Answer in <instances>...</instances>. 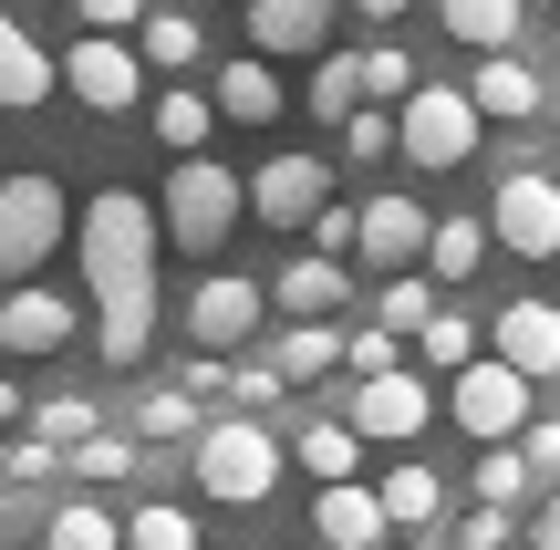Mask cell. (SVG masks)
I'll list each match as a JSON object with an SVG mask.
<instances>
[{
	"mask_svg": "<svg viewBox=\"0 0 560 550\" xmlns=\"http://www.w3.org/2000/svg\"><path fill=\"white\" fill-rule=\"evenodd\" d=\"M249 208H260L270 229H312L322 208H332V156H260L249 166Z\"/></svg>",
	"mask_w": 560,
	"mask_h": 550,
	"instance_id": "10",
	"label": "cell"
},
{
	"mask_svg": "<svg viewBox=\"0 0 560 550\" xmlns=\"http://www.w3.org/2000/svg\"><path fill=\"white\" fill-rule=\"evenodd\" d=\"M436 510H446L436 468H416V457H405V468L384 478V519H395V530H416V540H436Z\"/></svg>",
	"mask_w": 560,
	"mask_h": 550,
	"instance_id": "26",
	"label": "cell"
},
{
	"mask_svg": "<svg viewBox=\"0 0 560 550\" xmlns=\"http://www.w3.org/2000/svg\"><path fill=\"white\" fill-rule=\"evenodd\" d=\"M405 550H436V540H405Z\"/></svg>",
	"mask_w": 560,
	"mask_h": 550,
	"instance_id": "50",
	"label": "cell"
},
{
	"mask_svg": "<svg viewBox=\"0 0 560 550\" xmlns=\"http://www.w3.org/2000/svg\"><path fill=\"white\" fill-rule=\"evenodd\" d=\"M520 0H436V32L446 42H467L478 62H499V52H520Z\"/></svg>",
	"mask_w": 560,
	"mask_h": 550,
	"instance_id": "18",
	"label": "cell"
},
{
	"mask_svg": "<svg viewBox=\"0 0 560 550\" xmlns=\"http://www.w3.org/2000/svg\"><path fill=\"white\" fill-rule=\"evenodd\" d=\"M73 468H83V478H94V489H125V478H136V468H145V447H136V436H115V426H104V436H94V447H83V457H73Z\"/></svg>",
	"mask_w": 560,
	"mask_h": 550,
	"instance_id": "37",
	"label": "cell"
},
{
	"mask_svg": "<svg viewBox=\"0 0 560 550\" xmlns=\"http://www.w3.org/2000/svg\"><path fill=\"white\" fill-rule=\"evenodd\" d=\"M520 457H529V478H540V489H560V416H540V426L520 436Z\"/></svg>",
	"mask_w": 560,
	"mask_h": 550,
	"instance_id": "41",
	"label": "cell"
},
{
	"mask_svg": "<svg viewBox=\"0 0 560 550\" xmlns=\"http://www.w3.org/2000/svg\"><path fill=\"white\" fill-rule=\"evenodd\" d=\"M156 249H166V219L136 187H94L83 198L73 260H83V291H94L104 364H145V343H156Z\"/></svg>",
	"mask_w": 560,
	"mask_h": 550,
	"instance_id": "1",
	"label": "cell"
},
{
	"mask_svg": "<svg viewBox=\"0 0 560 550\" xmlns=\"http://www.w3.org/2000/svg\"><path fill=\"white\" fill-rule=\"evenodd\" d=\"M488 229H499V249H520V260H560V177L509 166V177L488 187Z\"/></svg>",
	"mask_w": 560,
	"mask_h": 550,
	"instance_id": "6",
	"label": "cell"
},
{
	"mask_svg": "<svg viewBox=\"0 0 560 550\" xmlns=\"http://www.w3.org/2000/svg\"><path fill=\"white\" fill-rule=\"evenodd\" d=\"M0 426H21V385H11V374H0Z\"/></svg>",
	"mask_w": 560,
	"mask_h": 550,
	"instance_id": "46",
	"label": "cell"
},
{
	"mask_svg": "<svg viewBox=\"0 0 560 550\" xmlns=\"http://www.w3.org/2000/svg\"><path fill=\"white\" fill-rule=\"evenodd\" d=\"M457 550H509V510H478V519H457Z\"/></svg>",
	"mask_w": 560,
	"mask_h": 550,
	"instance_id": "45",
	"label": "cell"
},
{
	"mask_svg": "<svg viewBox=\"0 0 560 550\" xmlns=\"http://www.w3.org/2000/svg\"><path fill=\"white\" fill-rule=\"evenodd\" d=\"M520 540H529V550H560V489H540V499H529Z\"/></svg>",
	"mask_w": 560,
	"mask_h": 550,
	"instance_id": "44",
	"label": "cell"
},
{
	"mask_svg": "<svg viewBox=\"0 0 560 550\" xmlns=\"http://www.w3.org/2000/svg\"><path fill=\"white\" fill-rule=\"evenodd\" d=\"M280 395H291V385H280V364H240V395H229V416H270Z\"/></svg>",
	"mask_w": 560,
	"mask_h": 550,
	"instance_id": "39",
	"label": "cell"
},
{
	"mask_svg": "<svg viewBox=\"0 0 560 550\" xmlns=\"http://www.w3.org/2000/svg\"><path fill=\"white\" fill-rule=\"evenodd\" d=\"M342 0H249V52L260 62H332Z\"/></svg>",
	"mask_w": 560,
	"mask_h": 550,
	"instance_id": "11",
	"label": "cell"
},
{
	"mask_svg": "<svg viewBox=\"0 0 560 550\" xmlns=\"http://www.w3.org/2000/svg\"><path fill=\"white\" fill-rule=\"evenodd\" d=\"M291 457L322 478V489H353V457H363V436H353V416H312V426H291Z\"/></svg>",
	"mask_w": 560,
	"mask_h": 550,
	"instance_id": "23",
	"label": "cell"
},
{
	"mask_svg": "<svg viewBox=\"0 0 560 550\" xmlns=\"http://www.w3.org/2000/svg\"><path fill=\"white\" fill-rule=\"evenodd\" d=\"M62 94L94 104V115H125V104H145V52H136V42L83 32L73 52H62Z\"/></svg>",
	"mask_w": 560,
	"mask_h": 550,
	"instance_id": "9",
	"label": "cell"
},
{
	"mask_svg": "<svg viewBox=\"0 0 560 550\" xmlns=\"http://www.w3.org/2000/svg\"><path fill=\"white\" fill-rule=\"evenodd\" d=\"M312 249H322V260H342V249H363V208H353V198H332V208L312 219Z\"/></svg>",
	"mask_w": 560,
	"mask_h": 550,
	"instance_id": "38",
	"label": "cell"
},
{
	"mask_svg": "<svg viewBox=\"0 0 560 550\" xmlns=\"http://www.w3.org/2000/svg\"><path fill=\"white\" fill-rule=\"evenodd\" d=\"M488 239H499L488 219H436V249H425V270H436V281H467V270L488 260Z\"/></svg>",
	"mask_w": 560,
	"mask_h": 550,
	"instance_id": "30",
	"label": "cell"
},
{
	"mask_svg": "<svg viewBox=\"0 0 560 550\" xmlns=\"http://www.w3.org/2000/svg\"><path fill=\"white\" fill-rule=\"evenodd\" d=\"M260 323H270V291L249 281V270H219V281L187 291V343H198V353H240Z\"/></svg>",
	"mask_w": 560,
	"mask_h": 550,
	"instance_id": "8",
	"label": "cell"
},
{
	"mask_svg": "<svg viewBox=\"0 0 560 550\" xmlns=\"http://www.w3.org/2000/svg\"><path fill=\"white\" fill-rule=\"evenodd\" d=\"M467 94H478V115H499V125H529V115H550V83L529 73L520 52L478 62V83H467Z\"/></svg>",
	"mask_w": 560,
	"mask_h": 550,
	"instance_id": "21",
	"label": "cell"
},
{
	"mask_svg": "<svg viewBox=\"0 0 560 550\" xmlns=\"http://www.w3.org/2000/svg\"><path fill=\"white\" fill-rule=\"evenodd\" d=\"M446 416H457L467 436H488V447H509V436L540 426V416H529V374H509L499 353H488V364H467L457 385H446Z\"/></svg>",
	"mask_w": 560,
	"mask_h": 550,
	"instance_id": "7",
	"label": "cell"
},
{
	"mask_svg": "<svg viewBox=\"0 0 560 550\" xmlns=\"http://www.w3.org/2000/svg\"><path fill=\"white\" fill-rule=\"evenodd\" d=\"M425 249H436V219H425L416 198H363V270H384V281H416Z\"/></svg>",
	"mask_w": 560,
	"mask_h": 550,
	"instance_id": "13",
	"label": "cell"
},
{
	"mask_svg": "<svg viewBox=\"0 0 560 550\" xmlns=\"http://www.w3.org/2000/svg\"><path fill=\"white\" fill-rule=\"evenodd\" d=\"M436 426V385L425 374H384V385H353V436L363 447H405V436Z\"/></svg>",
	"mask_w": 560,
	"mask_h": 550,
	"instance_id": "12",
	"label": "cell"
},
{
	"mask_svg": "<svg viewBox=\"0 0 560 550\" xmlns=\"http://www.w3.org/2000/svg\"><path fill=\"white\" fill-rule=\"evenodd\" d=\"M32 436H42V447H62V457H83L104 436V416L83 406V395H52V406H32Z\"/></svg>",
	"mask_w": 560,
	"mask_h": 550,
	"instance_id": "31",
	"label": "cell"
},
{
	"mask_svg": "<svg viewBox=\"0 0 560 550\" xmlns=\"http://www.w3.org/2000/svg\"><path fill=\"white\" fill-rule=\"evenodd\" d=\"M219 115H229V125H270V115H291V94H280V62L240 52V62L219 73Z\"/></svg>",
	"mask_w": 560,
	"mask_h": 550,
	"instance_id": "22",
	"label": "cell"
},
{
	"mask_svg": "<svg viewBox=\"0 0 560 550\" xmlns=\"http://www.w3.org/2000/svg\"><path fill=\"white\" fill-rule=\"evenodd\" d=\"M529 489H540V478H529L520 447H488V457H478V510H520Z\"/></svg>",
	"mask_w": 560,
	"mask_h": 550,
	"instance_id": "34",
	"label": "cell"
},
{
	"mask_svg": "<svg viewBox=\"0 0 560 550\" xmlns=\"http://www.w3.org/2000/svg\"><path fill=\"white\" fill-rule=\"evenodd\" d=\"M187 395H198V406L240 395V364H229V353H187Z\"/></svg>",
	"mask_w": 560,
	"mask_h": 550,
	"instance_id": "40",
	"label": "cell"
},
{
	"mask_svg": "<svg viewBox=\"0 0 560 550\" xmlns=\"http://www.w3.org/2000/svg\"><path fill=\"white\" fill-rule=\"evenodd\" d=\"M301 115H322L342 136V125L363 115V52H332V62H312V94H301Z\"/></svg>",
	"mask_w": 560,
	"mask_h": 550,
	"instance_id": "25",
	"label": "cell"
},
{
	"mask_svg": "<svg viewBox=\"0 0 560 550\" xmlns=\"http://www.w3.org/2000/svg\"><path fill=\"white\" fill-rule=\"evenodd\" d=\"M0 302H11V291H0Z\"/></svg>",
	"mask_w": 560,
	"mask_h": 550,
	"instance_id": "51",
	"label": "cell"
},
{
	"mask_svg": "<svg viewBox=\"0 0 560 550\" xmlns=\"http://www.w3.org/2000/svg\"><path fill=\"white\" fill-rule=\"evenodd\" d=\"M52 83H62V62H52V52H42V42H32V32H21V21H11V11H0V115H11V104H21V115H32V104H42V94H52Z\"/></svg>",
	"mask_w": 560,
	"mask_h": 550,
	"instance_id": "20",
	"label": "cell"
},
{
	"mask_svg": "<svg viewBox=\"0 0 560 550\" xmlns=\"http://www.w3.org/2000/svg\"><path fill=\"white\" fill-rule=\"evenodd\" d=\"M270 364H280V385H322L332 364H353V332H342V323H280L270 332Z\"/></svg>",
	"mask_w": 560,
	"mask_h": 550,
	"instance_id": "19",
	"label": "cell"
},
{
	"mask_svg": "<svg viewBox=\"0 0 560 550\" xmlns=\"http://www.w3.org/2000/svg\"><path fill=\"white\" fill-rule=\"evenodd\" d=\"M187 468H198V489L219 499V510H260L280 489V468H291V447L270 436V416H208V436L187 447Z\"/></svg>",
	"mask_w": 560,
	"mask_h": 550,
	"instance_id": "2",
	"label": "cell"
},
{
	"mask_svg": "<svg viewBox=\"0 0 560 550\" xmlns=\"http://www.w3.org/2000/svg\"><path fill=\"white\" fill-rule=\"evenodd\" d=\"M353 11H363V21H395V11H405V0H353Z\"/></svg>",
	"mask_w": 560,
	"mask_h": 550,
	"instance_id": "47",
	"label": "cell"
},
{
	"mask_svg": "<svg viewBox=\"0 0 560 550\" xmlns=\"http://www.w3.org/2000/svg\"><path fill=\"white\" fill-rule=\"evenodd\" d=\"M0 550H11V519H0Z\"/></svg>",
	"mask_w": 560,
	"mask_h": 550,
	"instance_id": "49",
	"label": "cell"
},
{
	"mask_svg": "<svg viewBox=\"0 0 560 550\" xmlns=\"http://www.w3.org/2000/svg\"><path fill=\"white\" fill-rule=\"evenodd\" d=\"M240 208H249V177H240V166H219V156L166 166V198H156L166 249H219L229 229H240Z\"/></svg>",
	"mask_w": 560,
	"mask_h": 550,
	"instance_id": "4",
	"label": "cell"
},
{
	"mask_svg": "<svg viewBox=\"0 0 560 550\" xmlns=\"http://www.w3.org/2000/svg\"><path fill=\"white\" fill-rule=\"evenodd\" d=\"M240 11H249V0H240Z\"/></svg>",
	"mask_w": 560,
	"mask_h": 550,
	"instance_id": "52",
	"label": "cell"
},
{
	"mask_svg": "<svg viewBox=\"0 0 560 550\" xmlns=\"http://www.w3.org/2000/svg\"><path fill=\"white\" fill-rule=\"evenodd\" d=\"M73 11H83V21H94V32H104V42H125V21H156V11H145V0H73Z\"/></svg>",
	"mask_w": 560,
	"mask_h": 550,
	"instance_id": "42",
	"label": "cell"
},
{
	"mask_svg": "<svg viewBox=\"0 0 560 550\" xmlns=\"http://www.w3.org/2000/svg\"><path fill=\"white\" fill-rule=\"evenodd\" d=\"M52 468H62V447H42V436H11V478H21V489H42Z\"/></svg>",
	"mask_w": 560,
	"mask_h": 550,
	"instance_id": "43",
	"label": "cell"
},
{
	"mask_svg": "<svg viewBox=\"0 0 560 550\" xmlns=\"http://www.w3.org/2000/svg\"><path fill=\"white\" fill-rule=\"evenodd\" d=\"M198 42H208V32H198L187 11H156V21L136 32V52H145V73H177V83H187V73H198Z\"/></svg>",
	"mask_w": 560,
	"mask_h": 550,
	"instance_id": "28",
	"label": "cell"
},
{
	"mask_svg": "<svg viewBox=\"0 0 560 550\" xmlns=\"http://www.w3.org/2000/svg\"><path fill=\"white\" fill-rule=\"evenodd\" d=\"M395 125H405V156H416L425 177H446V166L478 156V125H488V115H478V94H467V83H425Z\"/></svg>",
	"mask_w": 560,
	"mask_h": 550,
	"instance_id": "5",
	"label": "cell"
},
{
	"mask_svg": "<svg viewBox=\"0 0 560 550\" xmlns=\"http://www.w3.org/2000/svg\"><path fill=\"white\" fill-rule=\"evenodd\" d=\"M270 312L280 323H342V312H353V270L322 260V249H301V260L270 270Z\"/></svg>",
	"mask_w": 560,
	"mask_h": 550,
	"instance_id": "14",
	"label": "cell"
},
{
	"mask_svg": "<svg viewBox=\"0 0 560 550\" xmlns=\"http://www.w3.org/2000/svg\"><path fill=\"white\" fill-rule=\"evenodd\" d=\"M478 343H488V332L467 323V312H436V323H425V343H416V353H425V364H446V374H467V364H488Z\"/></svg>",
	"mask_w": 560,
	"mask_h": 550,
	"instance_id": "33",
	"label": "cell"
},
{
	"mask_svg": "<svg viewBox=\"0 0 560 550\" xmlns=\"http://www.w3.org/2000/svg\"><path fill=\"white\" fill-rule=\"evenodd\" d=\"M0 478H11V447H0Z\"/></svg>",
	"mask_w": 560,
	"mask_h": 550,
	"instance_id": "48",
	"label": "cell"
},
{
	"mask_svg": "<svg viewBox=\"0 0 560 550\" xmlns=\"http://www.w3.org/2000/svg\"><path fill=\"white\" fill-rule=\"evenodd\" d=\"M208 125H219V94H198V83H166V94H156V145H166V156H208Z\"/></svg>",
	"mask_w": 560,
	"mask_h": 550,
	"instance_id": "24",
	"label": "cell"
},
{
	"mask_svg": "<svg viewBox=\"0 0 560 550\" xmlns=\"http://www.w3.org/2000/svg\"><path fill=\"white\" fill-rule=\"evenodd\" d=\"M374 323H384V332H405V343H425V323H436V291H425V281H384Z\"/></svg>",
	"mask_w": 560,
	"mask_h": 550,
	"instance_id": "36",
	"label": "cell"
},
{
	"mask_svg": "<svg viewBox=\"0 0 560 550\" xmlns=\"http://www.w3.org/2000/svg\"><path fill=\"white\" fill-rule=\"evenodd\" d=\"M125 550H198V519L177 499H145V510H125Z\"/></svg>",
	"mask_w": 560,
	"mask_h": 550,
	"instance_id": "32",
	"label": "cell"
},
{
	"mask_svg": "<svg viewBox=\"0 0 560 550\" xmlns=\"http://www.w3.org/2000/svg\"><path fill=\"white\" fill-rule=\"evenodd\" d=\"M42 550H125V519L104 510V499H62L52 530H42Z\"/></svg>",
	"mask_w": 560,
	"mask_h": 550,
	"instance_id": "27",
	"label": "cell"
},
{
	"mask_svg": "<svg viewBox=\"0 0 560 550\" xmlns=\"http://www.w3.org/2000/svg\"><path fill=\"white\" fill-rule=\"evenodd\" d=\"M374 156H405V125L384 115V104H363V115L342 125V166H374Z\"/></svg>",
	"mask_w": 560,
	"mask_h": 550,
	"instance_id": "35",
	"label": "cell"
},
{
	"mask_svg": "<svg viewBox=\"0 0 560 550\" xmlns=\"http://www.w3.org/2000/svg\"><path fill=\"white\" fill-rule=\"evenodd\" d=\"M73 332H83V312L62 302V291H42V281L0 302V353H62Z\"/></svg>",
	"mask_w": 560,
	"mask_h": 550,
	"instance_id": "16",
	"label": "cell"
},
{
	"mask_svg": "<svg viewBox=\"0 0 560 550\" xmlns=\"http://www.w3.org/2000/svg\"><path fill=\"white\" fill-rule=\"evenodd\" d=\"M384 530H395L384 519V489H322L312 499V540L322 550H384Z\"/></svg>",
	"mask_w": 560,
	"mask_h": 550,
	"instance_id": "17",
	"label": "cell"
},
{
	"mask_svg": "<svg viewBox=\"0 0 560 550\" xmlns=\"http://www.w3.org/2000/svg\"><path fill=\"white\" fill-rule=\"evenodd\" d=\"M62 229H83L62 208V177H42V166L0 177V291H32V270L62 249Z\"/></svg>",
	"mask_w": 560,
	"mask_h": 550,
	"instance_id": "3",
	"label": "cell"
},
{
	"mask_svg": "<svg viewBox=\"0 0 560 550\" xmlns=\"http://www.w3.org/2000/svg\"><path fill=\"white\" fill-rule=\"evenodd\" d=\"M488 353H499L509 374H529V385H550L560 374V302H509L499 323H488Z\"/></svg>",
	"mask_w": 560,
	"mask_h": 550,
	"instance_id": "15",
	"label": "cell"
},
{
	"mask_svg": "<svg viewBox=\"0 0 560 550\" xmlns=\"http://www.w3.org/2000/svg\"><path fill=\"white\" fill-rule=\"evenodd\" d=\"M136 426L145 436H156V447H198V395H187V385H156V395H145V406H136Z\"/></svg>",
	"mask_w": 560,
	"mask_h": 550,
	"instance_id": "29",
	"label": "cell"
}]
</instances>
